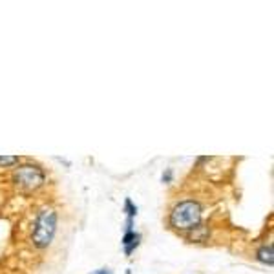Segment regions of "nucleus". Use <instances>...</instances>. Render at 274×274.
I'll return each instance as SVG.
<instances>
[{
	"label": "nucleus",
	"mask_w": 274,
	"mask_h": 274,
	"mask_svg": "<svg viewBox=\"0 0 274 274\" xmlns=\"http://www.w3.org/2000/svg\"><path fill=\"white\" fill-rule=\"evenodd\" d=\"M125 207H126V212L130 214V216H134V214H137V208L132 205V201L130 199H126V203H125Z\"/></svg>",
	"instance_id": "nucleus-7"
},
{
	"label": "nucleus",
	"mask_w": 274,
	"mask_h": 274,
	"mask_svg": "<svg viewBox=\"0 0 274 274\" xmlns=\"http://www.w3.org/2000/svg\"><path fill=\"white\" fill-rule=\"evenodd\" d=\"M94 274H112V272H110L108 269H99L97 272H94Z\"/></svg>",
	"instance_id": "nucleus-8"
},
{
	"label": "nucleus",
	"mask_w": 274,
	"mask_h": 274,
	"mask_svg": "<svg viewBox=\"0 0 274 274\" xmlns=\"http://www.w3.org/2000/svg\"><path fill=\"white\" fill-rule=\"evenodd\" d=\"M258 260L261 261V263H267V265H272L274 263V252H272V247H261L260 251H258Z\"/></svg>",
	"instance_id": "nucleus-5"
},
{
	"label": "nucleus",
	"mask_w": 274,
	"mask_h": 274,
	"mask_svg": "<svg viewBox=\"0 0 274 274\" xmlns=\"http://www.w3.org/2000/svg\"><path fill=\"white\" fill-rule=\"evenodd\" d=\"M15 183L26 190H35L44 183V172L33 165H24L15 172Z\"/></svg>",
	"instance_id": "nucleus-3"
},
{
	"label": "nucleus",
	"mask_w": 274,
	"mask_h": 274,
	"mask_svg": "<svg viewBox=\"0 0 274 274\" xmlns=\"http://www.w3.org/2000/svg\"><path fill=\"white\" fill-rule=\"evenodd\" d=\"M137 243H139V234H134V232H128L123 238V245L126 247V254H130L135 247H137Z\"/></svg>",
	"instance_id": "nucleus-4"
},
{
	"label": "nucleus",
	"mask_w": 274,
	"mask_h": 274,
	"mask_svg": "<svg viewBox=\"0 0 274 274\" xmlns=\"http://www.w3.org/2000/svg\"><path fill=\"white\" fill-rule=\"evenodd\" d=\"M170 223L179 230L196 229V227L201 223V208H199V205L196 201L179 203V205L172 210Z\"/></svg>",
	"instance_id": "nucleus-2"
},
{
	"label": "nucleus",
	"mask_w": 274,
	"mask_h": 274,
	"mask_svg": "<svg viewBox=\"0 0 274 274\" xmlns=\"http://www.w3.org/2000/svg\"><path fill=\"white\" fill-rule=\"evenodd\" d=\"M18 161L17 156H0V165L2 166H9V165H15Z\"/></svg>",
	"instance_id": "nucleus-6"
},
{
	"label": "nucleus",
	"mask_w": 274,
	"mask_h": 274,
	"mask_svg": "<svg viewBox=\"0 0 274 274\" xmlns=\"http://www.w3.org/2000/svg\"><path fill=\"white\" fill-rule=\"evenodd\" d=\"M55 230H57V214L51 208H42L33 225V243L41 249L48 247L53 241Z\"/></svg>",
	"instance_id": "nucleus-1"
}]
</instances>
